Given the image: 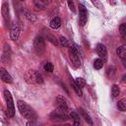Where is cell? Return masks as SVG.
Segmentation results:
<instances>
[{"instance_id": "d6986e66", "label": "cell", "mask_w": 126, "mask_h": 126, "mask_svg": "<svg viewBox=\"0 0 126 126\" xmlns=\"http://www.w3.org/2000/svg\"><path fill=\"white\" fill-rule=\"evenodd\" d=\"M102 66H103V61H102L100 58H97V59H95V60L94 61V69L99 70V69L102 68Z\"/></svg>"}, {"instance_id": "7a4b0ae2", "label": "cell", "mask_w": 126, "mask_h": 126, "mask_svg": "<svg viewBox=\"0 0 126 126\" xmlns=\"http://www.w3.org/2000/svg\"><path fill=\"white\" fill-rule=\"evenodd\" d=\"M25 80L27 83L32 85H39L43 83L42 76L36 70H29L25 75Z\"/></svg>"}, {"instance_id": "f546056e", "label": "cell", "mask_w": 126, "mask_h": 126, "mask_svg": "<svg viewBox=\"0 0 126 126\" xmlns=\"http://www.w3.org/2000/svg\"><path fill=\"white\" fill-rule=\"evenodd\" d=\"M41 1H42L44 4H49V3L51 2V0H41Z\"/></svg>"}, {"instance_id": "83f0119b", "label": "cell", "mask_w": 126, "mask_h": 126, "mask_svg": "<svg viewBox=\"0 0 126 126\" xmlns=\"http://www.w3.org/2000/svg\"><path fill=\"white\" fill-rule=\"evenodd\" d=\"M25 13H26V17H27V19H28L29 21H31V22H34V21L36 20V18L34 17V15H32V14H31L30 12H28V11H26Z\"/></svg>"}, {"instance_id": "d4e9b609", "label": "cell", "mask_w": 126, "mask_h": 126, "mask_svg": "<svg viewBox=\"0 0 126 126\" xmlns=\"http://www.w3.org/2000/svg\"><path fill=\"white\" fill-rule=\"evenodd\" d=\"M81 113H82V115L84 116V119H85V120H86L88 123L93 124V121H92L91 117L89 116V114H88V113H86V112H85V110H84V109H81Z\"/></svg>"}, {"instance_id": "4fadbf2b", "label": "cell", "mask_w": 126, "mask_h": 126, "mask_svg": "<svg viewBox=\"0 0 126 126\" xmlns=\"http://www.w3.org/2000/svg\"><path fill=\"white\" fill-rule=\"evenodd\" d=\"M0 79L7 84H11L13 82V79L11 77V75L8 73V71L4 68H0Z\"/></svg>"}, {"instance_id": "8992f818", "label": "cell", "mask_w": 126, "mask_h": 126, "mask_svg": "<svg viewBox=\"0 0 126 126\" xmlns=\"http://www.w3.org/2000/svg\"><path fill=\"white\" fill-rule=\"evenodd\" d=\"M56 102H57L56 110L66 114L67 111H68V103H67L68 101H67V99L64 96H62V95H58L56 97Z\"/></svg>"}, {"instance_id": "8fae6325", "label": "cell", "mask_w": 126, "mask_h": 126, "mask_svg": "<svg viewBox=\"0 0 126 126\" xmlns=\"http://www.w3.org/2000/svg\"><path fill=\"white\" fill-rule=\"evenodd\" d=\"M43 35H44V37H45L48 41H50L52 44H54V45H58V40H57V38L55 37V35H54L49 30L43 29Z\"/></svg>"}, {"instance_id": "ffe728a7", "label": "cell", "mask_w": 126, "mask_h": 126, "mask_svg": "<svg viewBox=\"0 0 126 126\" xmlns=\"http://www.w3.org/2000/svg\"><path fill=\"white\" fill-rule=\"evenodd\" d=\"M59 42H60V44H61L63 47H69V46H70V43H69L68 39H67L66 37H64V36H60Z\"/></svg>"}, {"instance_id": "5bb4252c", "label": "cell", "mask_w": 126, "mask_h": 126, "mask_svg": "<svg viewBox=\"0 0 126 126\" xmlns=\"http://www.w3.org/2000/svg\"><path fill=\"white\" fill-rule=\"evenodd\" d=\"M50 117H51V119L58 120V121H65V120L68 119L67 114L62 113V112H59V111H57V110L53 111V112L50 114Z\"/></svg>"}, {"instance_id": "f1b7e54d", "label": "cell", "mask_w": 126, "mask_h": 126, "mask_svg": "<svg viewBox=\"0 0 126 126\" xmlns=\"http://www.w3.org/2000/svg\"><path fill=\"white\" fill-rule=\"evenodd\" d=\"M67 1H68V6H69L70 10H71L73 13H75V12H76V9H75V5H74L73 0H67Z\"/></svg>"}, {"instance_id": "9c48e42d", "label": "cell", "mask_w": 126, "mask_h": 126, "mask_svg": "<svg viewBox=\"0 0 126 126\" xmlns=\"http://www.w3.org/2000/svg\"><path fill=\"white\" fill-rule=\"evenodd\" d=\"M11 55H12V52H11L10 45H9V44H5V45H4L3 54H2V57H1L2 62L5 63V64L10 63V61H11Z\"/></svg>"}, {"instance_id": "1f68e13d", "label": "cell", "mask_w": 126, "mask_h": 126, "mask_svg": "<svg viewBox=\"0 0 126 126\" xmlns=\"http://www.w3.org/2000/svg\"><path fill=\"white\" fill-rule=\"evenodd\" d=\"M61 1H63V0H61Z\"/></svg>"}, {"instance_id": "3957f363", "label": "cell", "mask_w": 126, "mask_h": 126, "mask_svg": "<svg viewBox=\"0 0 126 126\" xmlns=\"http://www.w3.org/2000/svg\"><path fill=\"white\" fill-rule=\"evenodd\" d=\"M4 97H5V100H6L8 115L10 117H13L15 115V104H14V101H13V97H12V95H11V94L8 90L4 91Z\"/></svg>"}, {"instance_id": "30bf717a", "label": "cell", "mask_w": 126, "mask_h": 126, "mask_svg": "<svg viewBox=\"0 0 126 126\" xmlns=\"http://www.w3.org/2000/svg\"><path fill=\"white\" fill-rule=\"evenodd\" d=\"M80 16H79V23L81 26H85L86 23H87V20H88V11L87 9L82 5L80 4Z\"/></svg>"}, {"instance_id": "5b68a950", "label": "cell", "mask_w": 126, "mask_h": 126, "mask_svg": "<svg viewBox=\"0 0 126 126\" xmlns=\"http://www.w3.org/2000/svg\"><path fill=\"white\" fill-rule=\"evenodd\" d=\"M69 57L72 61V63L74 64L75 67H80L81 66V61H80V57H79V52L78 49L76 48L75 45L70 46L69 47Z\"/></svg>"}, {"instance_id": "7402d4cb", "label": "cell", "mask_w": 126, "mask_h": 126, "mask_svg": "<svg viewBox=\"0 0 126 126\" xmlns=\"http://www.w3.org/2000/svg\"><path fill=\"white\" fill-rule=\"evenodd\" d=\"M74 82H75V84H76L77 86H79L81 89L86 86V81H85V79H83V78H77Z\"/></svg>"}, {"instance_id": "ba28073f", "label": "cell", "mask_w": 126, "mask_h": 126, "mask_svg": "<svg viewBox=\"0 0 126 126\" xmlns=\"http://www.w3.org/2000/svg\"><path fill=\"white\" fill-rule=\"evenodd\" d=\"M20 32H21V28L20 25L18 23H14L11 26L10 29V37L12 40H17L19 35H20Z\"/></svg>"}, {"instance_id": "cb8c5ba5", "label": "cell", "mask_w": 126, "mask_h": 126, "mask_svg": "<svg viewBox=\"0 0 126 126\" xmlns=\"http://www.w3.org/2000/svg\"><path fill=\"white\" fill-rule=\"evenodd\" d=\"M117 107L119 108V110L121 111H125L126 110V102L124 99H121L117 102Z\"/></svg>"}, {"instance_id": "9a60e30c", "label": "cell", "mask_w": 126, "mask_h": 126, "mask_svg": "<svg viewBox=\"0 0 126 126\" xmlns=\"http://www.w3.org/2000/svg\"><path fill=\"white\" fill-rule=\"evenodd\" d=\"M116 54H117V55H118V56L121 58V60H122L123 64L125 65V54H126V47H125L124 45L117 47V49H116Z\"/></svg>"}, {"instance_id": "ac0fdd59", "label": "cell", "mask_w": 126, "mask_h": 126, "mask_svg": "<svg viewBox=\"0 0 126 126\" xmlns=\"http://www.w3.org/2000/svg\"><path fill=\"white\" fill-rule=\"evenodd\" d=\"M120 94V89L118 87V85H113L111 88V94L113 97H117Z\"/></svg>"}, {"instance_id": "603a6c76", "label": "cell", "mask_w": 126, "mask_h": 126, "mask_svg": "<svg viewBox=\"0 0 126 126\" xmlns=\"http://www.w3.org/2000/svg\"><path fill=\"white\" fill-rule=\"evenodd\" d=\"M72 86H73V89H74V91L76 92V94H77L79 96H82V94H83V91H82V89H81L79 86H77V85L75 84L74 81L72 82Z\"/></svg>"}, {"instance_id": "277c9868", "label": "cell", "mask_w": 126, "mask_h": 126, "mask_svg": "<svg viewBox=\"0 0 126 126\" xmlns=\"http://www.w3.org/2000/svg\"><path fill=\"white\" fill-rule=\"evenodd\" d=\"M33 49L37 54H42L45 51V41L43 36L38 35L33 39Z\"/></svg>"}, {"instance_id": "7c38bea8", "label": "cell", "mask_w": 126, "mask_h": 126, "mask_svg": "<svg viewBox=\"0 0 126 126\" xmlns=\"http://www.w3.org/2000/svg\"><path fill=\"white\" fill-rule=\"evenodd\" d=\"M96 52H97L98 56L100 58H102L101 59L102 61H105L106 60V58H107V50H106V47L103 44L98 43L96 45Z\"/></svg>"}, {"instance_id": "4dcf8cb0", "label": "cell", "mask_w": 126, "mask_h": 126, "mask_svg": "<svg viewBox=\"0 0 126 126\" xmlns=\"http://www.w3.org/2000/svg\"><path fill=\"white\" fill-rule=\"evenodd\" d=\"M21 1H24V0H21Z\"/></svg>"}, {"instance_id": "2e32d148", "label": "cell", "mask_w": 126, "mask_h": 126, "mask_svg": "<svg viewBox=\"0 0 126 126\" xmlns=\"http://www.w3.org/2000/svg\"><path fill=\"white\" fill-rule=\"evenodd\" d=\"M49 26H50L51 29H54V30L60 28V26H61V19H60L59 17H54V18L50 21Z\"/></svg>"}, {"instance_id": "4316f807", "label": "cell", "mask_w": 126, "mask_h": 126, "mask_svg": "<svg viewBox=\"0 0 126 126\" xmlns=\"http://www.w3.org/2000/svg\"><path fill=\"white\" fill-rule=\"evenodd\" d=\"M119 30H120V33L122 35L123 38H125V32H126V24L125 23H122L119 27Z\"/></svg>"}, {"instance_id": "484cf974", "label": "cell", "mask_w": 126, "mask_h": 126, "mask_svg": "<svg viewBox=\"0 0 126 126\" xmlns=\"http://www.w3.org/2000/svg\"><path fill=\"white\" fill-rule=\"evenodd\" d=\"M43 68H44V70H45L46 72H49V73L53 71V65H52V63H50V62H46V63L44 64Z\"/></svg>"}, {"instance_id": "6da1fadb", "label": "cell", "mask_w": 126, "mask_h": 126, "mask_svg": "<svg viewBox=\"0 0 126 126\" xmlns=\"http://www.w3.org/2000/svg\"><path fill=\"white\" fill-rule=\"evenodd\" d=\"M18 109H19L20 113L27 119L32 120V119H34L36 117L35 112L33 111V109L23 100H19L18 101Z\"/></svg>"}, {"instance_id": "e0dca14e", "label": "cell", "mask_w": 126, "mask_h": 126, "mask_svg": "<svg viewBox=\"0 0 126 126\" xmlns=\"http://www.w3.org/2000/svg\"><path fill=\"white\" fill-rule=\"evenodd\" d=\"M70 116H71V118H73V120H74V125H80V116H79V114L77 113V112H75V111H72L71 113H70Z\"/></svg>"}, {"instance_id": "52a82bcc", "label": "cell", "mask_w": 126, "mask_h": 126, "mask_svg": "<svg viewBox=\"0 0 126 126\" xmlns=\"http://www.w3.org/2000/svg\"><path fill=\"white\" fill-rule=\"evenodd\" d=\"M1 13L4 19V23L7 26L10 22V9H9V4L8 2H3L2 6H1Z\"/></svg>"}, {"instance_id": "44dd1931", "label": "cell", "mask_w": 126, "mask_h": 126, "mask_svg": "<svg viewBox=\"0 0 126 126\" xmlns=\"http://www.w3.org/2000/svg\"><path fill=\"white\" fill-rule=\"evenodd\" d=\"M115 74H116V69L114 67H110L106 71V75H107L108 78H113L115 76Z\"/></svg>"}]
</instances>
